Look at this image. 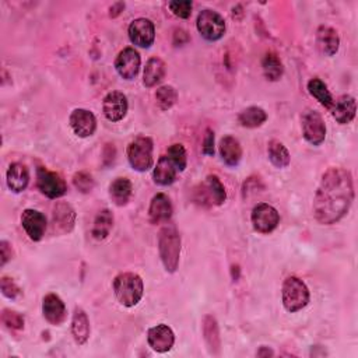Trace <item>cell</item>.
Returning <instances> with one entry per match:
<instances>
[{"mask_svg":"<svg viewBox=\"0 0 358 358\" xmlns=\"http://www.w3.org/2000/svg\"><path fill=\"white\" fill-rule=\"evenodd\" d=\"M177 174L178 170L177 167L172 164V161L170 160L168 155H161L158 158L157 166L153 171V178L154 182L160 186H170L175 182L177 179Z\"/></svg>","mask_w":358,"mask_h":358,"instance_id":"cell-26","label":"cell"},{"mask_svg":"<svg viewBox=\"0 0 358 358\" xmlns=\"http://www.w3.org/2000/svg\"><path fill=\"white\" fill-rule=\"evenodd\" d=\"M153 150V140L147 136H139L132 140L128 146V160L131 167L137 172L148 171L154 164Z\"/></svg>","mask_w":358,"mask_h":358,"instance_id":"cell-5","label":"cell"},{"mask_svg":"<svg viewBox=\"0 0 358 358\" xmlns=\"http://www.w3.org/2000/svg\"><path fill=\"white\" fill-rule=\"evenodd\" d=\"M124 10H125V3H124V2L113 3V5L109 8V17L115 19V17H118V16H121Z\"/></svg>","mask_w":358,"mask_h":358,"instance_id":"cell-42","label":"cell"},{"mask_svg":"<svg viewBox=\"0 0 358 358\" xmlns=\"http://www.w3.org/2000/svg\"><path fill=\"white\" fill-rule=\"evenodd\" d=\"M36 186L43 194L49 199H59L67 192V185L63 177L44 167H39L36 170Z\"/></svg>","mask_w":358,"mask_h":358,"instance_id":"cell-9","label":"cell"},{"mask_svg":"<svg viewBox=\"0 0 358 358\" xmlns=\"http://www.w3.org/2000/svg\"><path fill=\"white\" fill-rule=\"evenodd\" d=\"M256 355H258V357H273V355H274V351H273L270 347L262 346V347L256 351Z\"/></svg>","mask_w":358,"mask_h":358,"instance_id":"cell-43","label":"cell"},{"mask_svg":"<svg viewBox=\"0 0 358 358\" xmlns=\"http://www.w3.org/2000/svg\"><path fill=\"white\" fill-rule=\"evenodd\" d=\"M14 251H13V245L8 241H2L0 243V265L5 266L9 260L13 259Z\"/></svg>","mask_w":358,"mask_h":358,"instance_id":"cell-40","label":"cell"},{"mask_svg":"<svg viewBox=\"0 0 358 358\" xmlns=\"http://www.w3.org/2000/svg\"><path fill=\"white\" fill-rule=\"evenodd\" d=\"M140 66L142 58L135 48H125L124 51L119 52L115 60V69L118 74L125 78V80H133L139 74Z\"/></svg>","mask_w":358,"mask_h":358,"instance_id":"cell-15","label":"cell"},{"mask_svg":"<svg viewBox=\"0 0 358 358\" xmlns=\"http://www.w3.org/2000/svg\"><path fill=\"white\" fill-rule=\"evenodd\" d=\"M316 45L326 56H335L340 48V36L337 31L329 25H321L316 31Z\"/></svg>","mask_w":358,"mask_h":358,"instance_id":"cell-20","label":"cell"},{"mask_svg":"<svg viewBox=\"0 0 358 358\" xmlns=\"http://www.w3.org/2000/svg\"><path fill=\"white\" fill-rule=\"evenodd\" d=\"M202 151H203L205 155H209V157H213L214 153H216V150H214V132L212 129L206 131Z\"/></svg>","mask_w":358,"mask_h":358,"instance_id":"cell-41","label":"cell"},{"mask_svg":"<svg viewBox=\"0 0 358 358\" xmlns=\"http://www.w3.org/2000/svg\"><path fill=\"white\" fill-rule=\"evenodd\" d=\"M21 225L30 240L38 243L41 241L45 235L48 221L44 213L34 209H25L21 214Z\"/></svg>","mask_w":358,"mask_h":358,"instance_id":"cell-14","label":"cell"},{"mask_svg":"<svg viewBox=\"0 0 358 358\" xmlns=\"http://www.w3.org/2000/svg\"><path fill=\"white\" fill-rule=\"evenodd\" d=\"M267 121V113L260 107H249L238 115V122L243 128L256 129L260 128Z\"/></svg>","mask_w":358,"mask_h":358,"instance_id":"cell-29","label":"cell"},{"mask_svg":"<svg viewBox=\"0 0 358 358\" xmlns=\"http://www.w3.org/2000/svg\"><path fill=\"white\" fill-rule=\"evenodd\" d=\"M129 38L133 45L139 48H150L155 39L154 23L148 19H136L129 25Z\"/></svg>","mask_w":358,"mask_h":358,"instance_id":"cell-12","label":"cell"},{"mask_svg":"<svg viewBox=\"0 0 358 358\" xmlns=\"http://www.w3.org/2000/svg\"><path fill=\"white\" fill-rule=\"evenodd\" d=\"M158 252L168 273H175L181 258V235L174 225H166L158 234Z\"/></svg>","mask_w":358,"mask_h":358,"instance_id":"cell-3","label":"cell"},{"mask_svg":"<svg viewBox=\"0 0 358 358\" xmlns=\"http://www.w3.org/2000/svg\"><path fill=\"white\" fill-rule=\"evenodd\" d=\"M178 101V93L172 86H163L155 91V102L161 111L171 109Z\"/></svg>","mask_w":358,"mask_h":358,"instance_id":"cell-34","label":"cell"},{"mask_svg":"<svg viewBox=\"0 0 358 358\" xmlns=\"http://www.w3.org/2000/svg\"><path fill=\"white\" fill-rule=\"evenodd\" d=\"M0 289H2V293L6 298L13 300V301L19 300L23 295L21 289L16 284L13 278H10L8 276H3L2 280H0Z\"/></svg>","mask_w":358,"mask_h":358,"instance_id":"cell-38","label":"cell"},{"mask_svg":"<svg viewBox=\"0 0 358 358\" xmlns=\"http://www.w3.org/2000/svg\"><path fill=\"white\" fill-rule=\"evenodd\" d=\"M113 293L119 304L132 308L142 301L144 294V283L142 277L136 273H119L113 278Z\"/></svg>","mask_w":358,"mask_h":358,"instance_id":"cell-2","label":"cell"},{"mask_svg":"<svg viewBox=\"0 0 358 358\" xmlns=\"http://www.w3.org/2000/svg\"><path fill=\"white\" fill-rule=\"evenodd\" d=\"M112 228H113V214L111 210L104 209L97 214V217L94 220L91 235L94 240L102 241L111 234Z\"/></svg>","mask_w":358,"mask_h":358,"instance_id":"cell-31","label":"cell"},{"mask_svg":"<svg viewBox=\"0 0 358 358\" xmlns=\"http://www.w3.org/2000/svg\"><path fill=\"white\" fill-rule=\"evenodd\" d=\"M129 109L128 97L121 91H111L102 101V112L109 122H119L126 116Z\"/></svg>","mask_w":358,"mask_h":358,"instance_id":"cell-13","label":"cell"},{"mask_svg":"<svg viewBox=\"0 0 358 358\" xmlns=\"http://www.w3.org/2000/svg\"><path fill=\"white\" fill-rule=\"evenodd\" d=\"M133 193L132 182L128 178H116L109 185V197L116 206H125Z\"/></svg>","mask_w":358,"mask_h":358,"instance_id":"cell-28","label":"cell"},{"mask_svg":"<svg viewBox=\"0 0 358 358\" xmlns=\"http://www.w3.org/2000/svg\"><path fill=\"white\" fill-rule=\"evenodd\" d=\"M196 28L208 41H219L225 34V21L221 14L214 10H203L199 13Z\"/></svg>","mask_w":358,"mask_h":358,"instance_id":"cell-8","label":"cell"},{"mask_svg":"<svg viewBox=\"0 0 358 358\" xmlns=\"http://www.w3.org/2000/svg\"><path fill=\"white\" fill-rule=\"evenodd\" d=\"M168 8L171 13L179 19H189L192 14V2L189 0H175V2H170Z\"/></svg>","mask_w":358,"mask_h":358,"instance_id":"cell-39","label":"cell"},{"mask_svg":"<svg viewBox=\"0 0 358 358\" xmlns=\"http://www.w3.org/2000/svg\"><path fill=\"white\" fill-rule=\"evenodd\" d=\"M43 313L47 322L55 326H60L67 317V309L65 302L58 294H47L43 300Z\"/></svg>","mask_w":358,"mask_h":358,"instance_id":"cell-18","label":"cell"},{"mask_svg":"<svg viewBox=\"0 0 358 358\" xmlns=\"http://www.w3.org/2000/svg\"><path fill=\"white\" fill-rule=\"evenodd\" d=\"M251 221L256 232L270 234L277 228L278 223H280V214H278V212L273 206L267 203H259L252 210Z\"/></svg>","mask_w":358,"mask_h":358,"instance_id":"cell-10","label":"cell"},{"mask_svg":"<svg viewBox=\"0 0 358 358\" xmlns=\"http://www.w3.org/2000/svg\"><path fill=\"white\" fill-rule=\"evenodd\" d=\"M174 209L171 199L166 193H157L150 202L148 217L153 224L168 223L172 217Z\"/></svg>","mask_w":358,"mask_h":358,"instance_id":"cell-19","label":"cell"},{"mask_svg":"<svg viewBox=\"0 0 358 358\" xmlns=\"http://www.w3.org/2000/svg\"><path fill=\"white\" fill-rule=\"evenodd\" d=\"M6 182H8V188L13 193L24 192L30 183L28 168L21 163L10 164L6 175Z\"/></svg>","mask_w":358,"mask_h":358,"instance_id":"cell-27","label":"cell"},{"mask_svg":"<svg viewBox=\"0 0 358 358\" xmlns=\"http://www.w3.org/2000/svg\"><path fill=\"white\" fill-rule=\"evenodd\" d=\"M167 73V65L166 62L158 58V56H153L147 60L144 71H143V85L147 89H153L157 85H160Z\"/></svg>","mask_w":358,"mask_h":358,"instance_id":"cell-22","label":"cell"},{"mask_svg":"<svg viewBox=\"0 0 358 358\" xmlns=\"http://www.w3.org/2000/svg\"><path fill=\"white\" fill-rule=\"evenodd\" d=\"M332 116L336 119V122L340 125H348L353 122L357 112L355 98L351 96H342L332 105Z\"/></svg>","mask_w":358,"mask_h":358,"instance_id":"cell-23","label":"cell"},{"mask_svg":"<svg viewBox=\"0 0 358 358\" xmlns=\"http://www.w3.org/2000/svg\"><path fill=\"white\" fill-rule=\"evenodd\" d=\"M90 333H91V326H90L89 316L85 309L77 306L71 317V336L78 346H85L90 339Z\"/></svg>","mask_w":358,"mask_h":358,"instance_id":"cell-21","label":"cell"},{"mask_svg":"<svg viewBox=\"0 0 358 358\" xmlns=\"http://www.w3.org/2000/svg\"><path fill=\"white\" fill-rule=\"evenodd\" d=\"M168 157L172 161V164L177 167L178 172L185 171V168L188 166V155H186V150L182 144H172L168 148Z\"/></svg>","mask_w":358,"mask_h":358,"instance_id":"cell-35","label":"cell"},{"mask_svg":"<svg viewBox=\"0 0 358 358\" xmlns=\"http://www.w3.org/2000/svg\"><path fill=\"white\" fill-rule=\"evenodd\" d=\"M2 322L10 331H23L24 329L23 315L16 311L8 309V308L2 311Z\"/></svg>","mask_w":358,"mask_h":358,"instance_id":"cell-36","label":"cell"},{"mask_svg":"<svg viewBox=\"0 0 358 358\" xmlns=\"http://www.w3.org/2000/svg\"><path fill=\"white\" fill-rule=\"evenodd\" d=\"M220 155L228 167H238L243 160V147L235 137L224 136L220 142Z\"/></svg>","mask_w":358,"mask_h":358,"instance_id":"cell-25","label":"cell"},{"mask_svg":"<svg viewBox=\"0 0 358 358\" xmlns=\"http://www.w3.org/2000/svg\"><path fill=\"white\" fill-rule=\"evenodd\" d=\"M354 201V182L350 171L342 167L329 168L313 197V217L322 225L339 223Z\"/></svg>","mask_w":358,"mask_h":358,"instance_id":"cell-1","label":"cell"},{"mask_svg":"<svg viewBox=\"0 0 358 358\" xmlns=\"http://www.w3.org/2000/svg\"><path fill=\"white\" fill-rule=\"evenodd\" d=\"M76 210L67 202H58L52 212V224L56 234H70L76 225Z\"/></svg>","mask_w":358,"mask_h":358,"instance_id":"cell-17","label":"cell"},{"mask_svg":"<svg viewBox=\"0 0 358 358\" xmlns=\"http://www.w3.org/2000/svg\"><path fill=\"white\" fill-rule=\"evenodd\" d=\"M263 74L269 82H278L284 73V66L274 52H267L262 59Z\"/></svg>","mask_w":358,"mask_h":358,"instance_id":"cell-32","label":"cell"},{"mask_svg":"<svg viewBox=\"0 0 358 358\" xmlns=\"http://www.w3.org/2000/svg\"><path fill=\"white\" fill-rule=\"evenodd\" d=\"M267 155L276 168H286L291 163V155L287 147L278 140H270L267 144Z\"/></svg>","mask_w":358,"mask_h":358,"instance_id":"cell-30","label":"cell"},{"mask_svg":"<svg viewBox=\"0 0 358 358\" xmlns=\"http://www.w3.org/2000/svg\"><path fill=\"white\" fill-rule=\"evenodd\" d=\"M73 185H74V188H76L78 192H82V193H90V192L94 189V186H96V181H94V178H93L89 172L80 171V172L74 174V177H73Z\"/></svg>","mask_w":358,"mask_h":358,"instance_id":"cell-37","label":"cell"},{"mask_svg":"<svg viewBox=\"0 0 358 358\" xmlns=\"http://www.w3.org/2000/svg\"><path fill=\"white\" fill-rule=\"evenodd\" d=\"M227 201V192L217 175H208L205 182L194 190V202L203 206H221Z\"/></svg>","mask_w":358,"mask_h":358,"instance_id":"cell-6","label":"cell"},{"mask_svg":"<svg viewBox=\"0 0 358 358\" xmlns=\"http://www.w3.org/2000/svg\"><path fill=\"white\" fill-rule=\"evenodd\" d=\"M69 124L73 131V133L78 137H90L97 131V118L96 115L83 108H77L70 113Z\"/></svg>","mask_w":358,"mask_h":358,"instance_id":"cell-11","label":"cell"},{"mask_svg":"<svg viewBox=\"0 0 358 358\" xmlns=\"http://www.w3.org/2000/svg\"><path fill=\"white\" fill-rule=\"evenodd\" d=\"M309 298V290L301 278L295 276L286 278L282 289V300L287 312L294 313L304 309L308 305Z\"/></svg>","mask_w":358,"mask_h":358,"instance_id":"cell-4","label":"cell"},{"mask_svg":"<svg viewBox=\"0 0 358 358\" xmlns=\"http://www.w3.org/2000/svg\"><path fill=\"white\" fill-rule=\"evenodd\" d=\"M147 343L157 353H168L175 344V335L168 325L160 324L148 329Z\"/></svg>","mask_w":358,"mask_h":358,"instance_id":"cell-16","label":"cell"},{"mask_svg":"<svg viewBox=\"0 0 358 358\" xmlns=\"http://www.w3.org/2000/svg\"><path fill=\"white\" fill-rule=\"evenodd\" d=\"M304 139L312 146H321L326 139V125L322 115L315 109H306L301 118Z\"/></svg>","mask_w":358,"mask_h":358,"instance_id":"cell-7","label":"cell"},{"mask_svg":"<svg viewBox=\"0 0 358 358\" xmlns=\"http://www.w3.org/2000/svg\"><path fill=\"white\" fill-rule=\"evenodd\" d=\"M202 332L209 353L213 355H219L221 351V336L217 320L213 315H206L202 322Z\"/></svg>","mask_w":358,"mask_h":358,"instance_id":"cell-24","label":"cell"},{"mask_svg":"<svg viewBox=\"0 0 358 358\" xmlns=\"http://www.w3.org/2000/svg\"><path fill=\"white\" fill-rule=\"evenodd\" d=\"M308 91L322 107H325L328 109L332 108L335 100H333L331 91L328 90V86L321 80V78H317V77L311 78V80L308 82Z\"/></svg>","mask_w":358,"mask_h":358,"instance_id":"cell-33","label":"cell"}]
</instances>
